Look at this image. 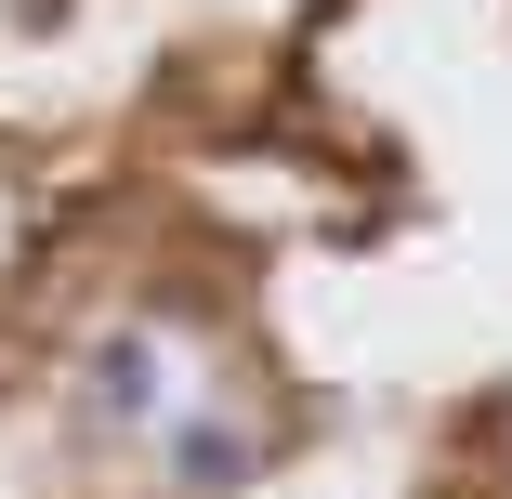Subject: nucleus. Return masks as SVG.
<instances>
[{
    "label": "nucleus",
    "mask_w": 512,
    "mask_h": 499,
    "mask_svg": "<svg viewBox=\"0 0 512 499\" xmlns=\"http://www.w3.org/2000/svg\"><path fill=\"white\" fill-rule=\"evenodd\" d=\"M79 408L106 421V434L158 421V342H145V329H119V342H92V368H79Z\"/></svg>",
    "instance_id": "f257e3e1"
},
{
    "label": "nucleus",
    "mask_w": 512,
    "mask_h": 499,
    "mask_svg": "<svg viewBox=\"0 0 512 499\" xmlns=\"http://www.w3.org/2000/svg\"><path fill=\"white\" fill-rule=\"evenodd\" d=\"M250 460H263V447H250L237 421H171V486H184V499H237Z\"/></svg>",
    "instance_id": "f03ea898"
}]
</instances>
